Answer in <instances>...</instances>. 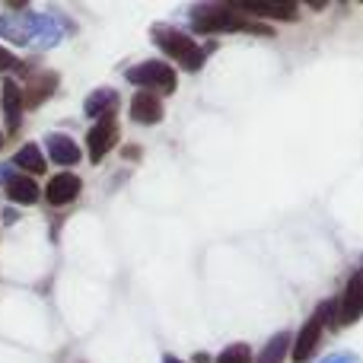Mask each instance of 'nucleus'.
Returning a JSON list of instances; mask_svg holds the SVG:
<instances>
[{
    "label": "nucleus",
    "instance_id": "1",
    "mask_svg": "<svg viewBox=\"0 0 363 363\" xmlns=\"http://www.w3.org/2000/svg\"><path fill=\"white\" fill-rule=\"evenodd\" d=\"M191 26L194 32H262V35H271L268 26L255 23V19L236 13L233 6L223 4H201L191 10Z\"/></svg>",
    "mask_w": 363,
    "mask_h": 363
},
{
    "label": "nucleus",
    "instance_id": "2",
    "mask_svg": "<svg viewBox=\"0 0 363 363\" xmlns=\"http://www.w3.org/2000/svg\"><path fill=\"white\" fill-rule=\"evenodd\" d=\"M150 35H153V42L160 45V51H166V55H169L172 61H179L185 70H198L201 64H204L207 51L201 48V45H194V38L185 35L182 29H172V26H157Z\"/></svg>",
    "mask_w": 363,
    "mask_h": 363
},
{
    "label": "nucleus",
    "instance_id": "3",
    "mask_svg": "<svg viewBox=\"0 0 363 363\" xmlns=\"http://www.w3.org/2000/svg\"><path fill=\"white\" fill-rule=\"evenodd\" d=\"M328 325H338V303H322L313 313V319H306V325L300 328V338L294 345V363H306L313 357V351L319 347Z\"/></svg>",
    "mask_w": 363,
    "mask_h": 363
},
{
    "label": "nucleus",
    "instance_id": "4",
    "mask_svg": "<svg viewBox=\"0 0 363 363\" xmlns=\"http://www.w3.org/2000/svg\"><path fill=\"white\" fill-rule=\"evenodd\" d=\"M128 83L144 86V93L166 96V93L176 89L179 77H176V70H172L169 64H163V61H140V64H134V67L128 70Z\"/></svg>",
    "mask_w": 363,
    "mask_h": 363
},
{
    "label": "nucleus",
    "instance_id": "5",
    "mask_svg": "<svg viewBox=\"0 0 363 363\" xmlns=\"http://www.w3.org/2000/svg\"><path fill=\"white\" fill-rule=\"evenodd\" d=\"M363 315V264L351 274L345 296L338 300V325H351Z\"/></svg>",
    "mask_w": 363,
    "mask_h": 363
},
{
    "label": "nucleus",
    "instance_id": "6",
    "mask_svg": "<svg viewBox=\"0 0 363 363\" xmlns=\"http://www.w3.org/2000/svg\"><path fill=\"white\" fill-rule=\"evenodd\" d=\"M0 112H4L6 131L16 134L19 125H23V112H26V96L16 86V80H4V86H0Z\"/></svg>",
    "mask_w": 363,
    "mask_h": 363
},
{
    "label": "nucleus",
    "instance_id": "7",
    "mask_svg": "<svg viewBox=\"0 0 363 363\" xmlns=\"http://www.w3.org/2000/svg\"><path fill=\"white\" fill-rule=\"evenodd\" d=\"M115 144H118V125H115V118H99L93 128H89L86 150H89V160H93V163H99Z\"/></svg>",
    "mask_w": 363,
    "mask_h": 363
},
{
    "label": "nucleus",
    "instance_id": "8",
    "mask_svg": "<svg viewBox=\"0 0 363 363\" xmlns=\"http://www.w3.org/2000/svg\"><path fill=\"white\" fill-rule=\"evenodd\" d=\"M128 115L138 125H157L163 118V102H160L157 93H138L131 99V106H128Z\"/></svg>",
    "mask_w": 363,
    "mask_h": 363
},
{
    "label": "nucleus",
    "instance_id": "9",
    "mask_svg": "<svg viewBox=\"0 0 363 363\" xmlns=\"http://www.w3.org/2000/svg\"><path fill=\"white\" fill-rule=\"evenodd\" d=\"M80 194V179L70 176V172H61V176H55L48 182V188H45V198H48L51 207H67L70 201Z\"/></svg>",
    "mask_w": 363,
    "mask_h": 363
},
{
    "label": "nucleus",
    "instance_id": "10",
    "mask_svg": "<svg viewBox=\"0 0 363 363\" xmlns=\"http://www.w3.org/2000/svg\"><path fill=\"white\" fill-rule=\"evenodd\" d=\"M45 147H48V157L55 160L57 166L80 163V147H77L67 134H48V138H45Z\"/></svg>",
    "mask_w": 363,
    "mask_h": 363
},
{
    "label": "nucleus",
    "instance_id": "11",
    "mask_svg": "<svg viewBox=\"0 0 363 363\" xmlns=\"http://www.w3.org/2000/svg\"><path fill=\"white\" fill-rule=\"evenodd\" d=\"M118 108V93L115 89H108V86H102V89H96V93H89L86 96V106H83V112L89 115V118H112V112Z\"/></svg>",
    "mask_w": 363,
    "mask_h": 363
},
{
    "label": "nucleus",
    "instance_id": "12",
    "mask_svg": "<svg viewBox=\"0 0 363 363\" xmlns=\"http://www.w3.org/2000/svg\"><path fill=\"white\" fill-rule=\"evenodd\" d=\"M236 13L242 16H268V19H294L296 16V6L294 4H230Z\"/></svg>",
    "mask_w": 363,
    "mask_h": 363
},
{
    "label": "nucleus",
    "instance_id": "13",
    "mask_svg": "<svg viewBox=\"0 0 363 363\" xmlns=\"http://www.w3.org/2000/svg\"><path fill=\"white\" fill-rule=\"evenodd\" d=\"M6 198L13 204H35L38 201V185L29 176H13L6 182Z\"/></svg>",
    "mask_w": 363,
    "mask_h": 363
},
{
    "label": "nucleus",
    "instance_id": "14",
    "mask_svg": "<svg viewBox=\"0 0 363 363\" xmlns=\"http://www.w3.org/2000/svg\"><path fill=\"white\" fill-rule=\"evenodd\" d=\"M57 89V74H42V77H32L29 80V89H26V108H35L42 106V99L48 93Z\"/></svg>",
    "mask_w": 363,
    "mask_h": 363
},
{
    "label": "nucleus",
    "instance_id": "15",
    "mask_svg": "<svg viewBox=\"0 0 363 363\" xmlns=\"http://www.w3.org/2000/svg\"><path fill=\"white\" fill-rule=\"evenodd\" d=\"M287 347H290V335L287 332H277L274 338H271L268 345L258 351L255 363H284V357H287Z\"/></svg>",
    "mask_w": 363,
    "mask_h": 363
},
{
    "label": "nucleus",
    "instance_id": "16",
    "mask_svg": "<svg viewBox=\"0 0 363 363\" xmlns=\"http://www.w3.org/2000/svg\"><path fill=\"white\" fill-rule=\"evenodd\" d=\"M16 166L19 169H26L29 176H42L45 172V157H42V150H38V144H23L19 147Z\"/></svg>",
    "mask_w": 363,
    "mask_h": 363
},
{
    "label": "nucleus",
    "instance_id": "17",
    "mask_svg": "<svg viewBox=\"0 0 363 363\" xmlns=\"http://www.w3.org/2000/svg\"><path fill=\"white\" fill-rule=\"evenodd\" d=\"M217 363H255V357H252L249 345H230L223 354L217 357Z\"/></svg>",
    "mask_w": 363,
    "mask_h": 363
},
{
    "label": "nucleus",
    "instance_id": "18",
    "mask_svg": "<svg viewBox=\"0 0 363 363\" xmlns=\"http://www.w3.org/2000/svg\"><path fill=\"white\" fill-rule=\"evenodd\" d=\"M13 70H23V61L13 51L0 48V74H13Z\"/></svg>",
    "mask_w": 363,
    "mask_h": 363
},
{
    "label": "nucleus",
    "instance_id": "19",
    "mask_svg": "<svg viewBox=\"0 0 363 363\" xmlns=\"http://www.w3.org/2000/svg\"><path fill=\"white\" fill-rule=\"evenodd\" d=\"M322 363H363L357 354H351V351H338V354H328Z\"/></svg>",
    "mask_w": 363,
    "mask_h": 363
},
{
    "label": "nucleus",
    "instance_id": "20",
    "mask_svg": "<svg viewBox=\"0 0 363 363\" xmlns=\"http://www.w3.org/2000/svg\"><path fill=\"white\" fill-rule=\"evenodd\" d=\"M163 363H182V360H176V357H166Z\"/></svg>",
    "mask_w": 363,
    "mask_h": 363
},
{
    "label": "nucleus",
    "instance_id": "21",
    "mask_svg": "<svg viewBox=\"0 0 363 363\" xmlns=\"http://www.w3.org/2000/svg\"><path fill=\"white\" fill-rule=\"evenodd\" d=\"M0 144H4V134H0Z\"/></svg>",
    "mask_w": 363,
    "mask_h": 363
}]
</instances>
